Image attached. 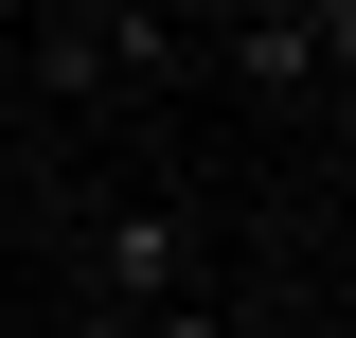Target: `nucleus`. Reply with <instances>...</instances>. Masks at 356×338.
<instances>
[{
    "label": "nucleus",
    "instance_id": "obj_1",
    "mask_svg": "<svg viewBox=\"0 0 356 338\" xmlns=\"http://www.w3.org/2000/svg\"><path fill=\"white\" fill-rule=\"evenodd\" d=\"M125 72H161V18H125V0L36 36V89H125Z\"/></svg>",
    "mask_w": 356,
    "mask_h": 338
},
{
    "label": "nucleus",
    "instance_id": "obj_2",
    "mask_svg": "<svg viewBox=\"0 0 356 338\" xmlns=\"http://www.w3.org/2000/svg\"><path fill=\"white\" fill-rule=\"evenodd\" d=\"M339 36H356V0L339 18H232V72L250 89H303V72H339Z\"/></svg>",
    "mask_w": 356,
    "mask_h": 338
},
{
    "label": "nucleus",
    "instance_id": "obj_3",
    "mask_svg": "<svg viewBox=\"0 0 356 338\" xmlns=\"http://www.w3.org/2000/svg\"><path fill=\"white\" fill-rule=\"evenodd\" d=\"M89 267H107V303H178V214H161V196H125Z\"/></svg>",
    "mask_w": 356,
    "mask_h": 338
},
{
    "label": "nucleus",
    "instance_id": "obj_4",
    "mask_svg": "<svg viewBox=\"0 0 356 338\" xmlns=\"http://www.w3.org/2000/svg\"><path fill=\"white\" fill-rule=\"evenodd\" d=\"M143 338H232V321H214V303H143Z\"/></svg>",
    "mask_w": 356,
    "mask_h": 338
},
{
    "label": "nucleus",
    "instance_id": "obj_5",
    "mask_svg": "<svg viewBox=\"0 0 356 338\" xmlns=\"http://www.w3.org/2000/svg\"><path fill=\"white\" fill-rule=\"evenodd\" d=\"M72 338H143V303H89V321H72Z\"/></svg>",
    "mask_w": 356,
    "mask_h": 338
},
{
    "label": "nucleus",
    "instance_id": "obj_6",
    "mask_svg": "<svg viewBox=\"0 0 356 338\" xmlns=\"http://www.w3.org/2000/svg\"><path fill=\"white\" fill-rule=\"evenodd\" d=\"M232 18H339V0H232Z\"/></svg>",
    "mask_w": 356,
    "mask_h": 338
}]
</instances>
